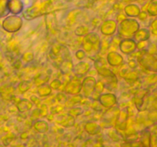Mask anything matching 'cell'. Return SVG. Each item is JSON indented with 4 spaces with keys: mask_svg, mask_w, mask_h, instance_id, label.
<instances>
[{
    "mask_svg": "<svg viewBox=\"0 0 157 147\" xmlns=\"http://www.w3.org/2000/svg\"><path fill=\"white\" fill-rule=\"evenodd\" d=\"M99 126L96 124H93V123H89L86 125V130L91 135L97 133L99 132Z\"/></svg>",
    "mask_w": 157,
    "mask_h": 147,
    "instance_id": "cell-2",
    "label": "cell"
},
{
    "mask_svg": "<svg viewBox=\"0 0 157 147\" xmlns=\"http://www.w3.org/2000/svg\"><path fill=\"white\" fill-rule=\"evenodd\" d=\"M120 147H143V145L141 142L129 141V142H125L123 143H122Z\"/></svg>",
    "mask_w": 157,
    "mask_h": 147,
    "instance_id": "cell-3",
    "label": "cell"
},
{
    "mask_svg": "<svg viewBox=\"0 0 157 147\" xmlns=\"http://www.w3.org/2000/svg\"><path fill=\"white\" fill-rule=\"evenodd\" d=\"M35 130H37L39 133H46L49 130V126L44 121H39L35 124Z\"/></svg>",
    "mask_w": 157,
    "mask_h": 147,
    "instance_id": "cell-1",
    "label": "cell"
},
{
    "mask_svg": "<svg viewBox=\"0 0 157 147\" xmlns=\"http://www.w3.org/2000/svg\"><path fill=\"white\" fill-rule=\"evenodd\" d=\"M67 147H75V145H72V144H70V145H68Z\"/></svg>",
    "mask_w": 157,
    "mask_h": 147,
    "instance_id": "cell-5",
    "label": "cell"
},
{
    "mask_svg": "<svg viewBox=\"0 0 157 147\" xmlns=\"http://www.w3.org/2000/svg\"><path fill=\"white\" fill-rule=\"evenodd\" d=\"M93 147H102V145L100 143H96L93 145Z\"/></svg>",
    "mask_w": 157,
    "mask_h": 147,
    "instance_id": "cell-4",
    "label": "cell"
}]
</instances>
